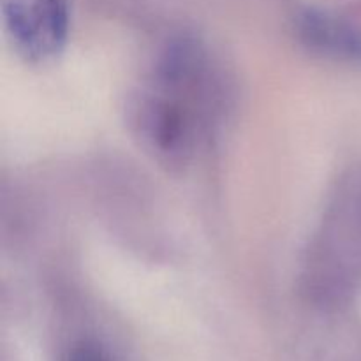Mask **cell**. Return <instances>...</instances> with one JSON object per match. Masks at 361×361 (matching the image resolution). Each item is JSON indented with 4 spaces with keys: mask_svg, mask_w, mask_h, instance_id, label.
<instances>
[{
    "mask_svg": "<svg viewBox=\"0 0 361 361\" xmlns=\"http://www.w3.org/2000/svg\"><path fill=\"white\" fill-rule=\"evenodd\" d=\"M14 49L30 63L55 60L66 48L71 0H0Z\"/></svg>",
    "mask_w": 361,
    "mask_h": 361,
    "instance_id": "6da1fadb",
    "label": "cell"
},
{
    "mask_svg": "<svg viewBox=\"0 0 361 361\" xmlns=\"http://www.w3.org/2000/svg\"><path fill=\"white\" fill-rule=\"evenodd\" d=\"M69 361H109V360L101 349L94 348V345H81V348L74 349Z\"/></svg>",
    "mask_w": 361,
    "mask_h": 361,
    "instance_id": "3957f363",
    "label": "cell"
},
{
    "mask_svg": "<svg viewBox=\"0 0 361 361\" xmlns=\"http://www.w3.org/2000/svg\"><path fill=\"white\" fill-rule=\"evenodd\" d=\"M300 41L326 59L361 63V32L335 14L305 9L296 18Z\"/></svg>",
    "mask_w": 361,
    "mask_h": 361,
    "instance_id": "7a4b0ae2",
    "label": "cell"
}]
</instances>
